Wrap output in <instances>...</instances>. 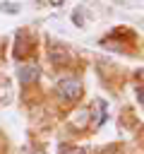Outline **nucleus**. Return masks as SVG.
<instances>
[{
    "label": "nucleus",
    "mask_w": 144,
    "mask_h": 154,
    "mask_svg": "<svg viewBox=\"0 0 144 154\" xmlns=\"http://www.w3.org/2000/svg\"><path fill=\"white\" fill-rule=\"evenodd\" d=\"M5 12H17V5H2Z\"/></svg>",
    "instance_id": "obj_6"
},
{
    "label": "nucleus",
    "mask_w": 144,
    "mask_h": 154,
    "mask_svg": "<svg viewBox=\"0 0 144 154\" xmlns=\"http://www.w3.org/2000/svg\"><path fill=\"white\" fill-rule=\"evenodd\" d=\"M38 75H41V67H38V65H22V67L17 70L19 84H31Z\"/></svg>",
    "instance_id": "obj_2"
},
{
    "label": "nucleus",
    "mask_w": 144,
    "mask_h": 154,
    "mask_svg": "<svg viewBox=\"0 0 144 154\" xmlns=\"http://www.w3.org/2000/svg\"><path fill=\"white\" fill-rule=\"evenodd\" d=\"M50 58H53L55 63H70V53H65L62 48H60V51H55L53 46H50Z\"/></svg>",
    "instance_id": "obj_4"
},
{
    "label": "nucleus",
    "mask_w": 144,
    "mask_h": 154,
    "mask_svg": "<svg viewBox=\"0 0 144 154\" xmlns=\"http://www.w3.org/2000/svg\"><path fill=\"white\" fill-rule=\"evenodd\" d=\"M29 53H31V43H29V38H26L24 34H22V36L17 34V43H14V58H17V60H24Z\"/></svg>",
    "instance_id": "obj_3"
},
{
    "label": "nucleus",
    "mask_w": 144,
    "mask_h": 154,
    "mask_svg": "<svg viewBox=\"0 0 144 154\" xmlns=\"http://www.w3.org/2000/svg\"><path fill=\"white\" fill-rule=\"evenodd\" d=\"M82 17H84V14H82V10H74V12H72V22H74L77 26H82V24H84V19H82Z\"/></svg>",
    "instance_id": "obj_5"
},
{
    "label": "nucleus",
    "mask_w": 144,
    "mask_h": 154,
    "mask_svg": "<svg viewBox=\"0 0 144 154\" xmlns=\"http://www.w3.org/2000/svg\"><path fill=\"white\" fill-rule=\"evenodd\" d=\"M67 154H84V149H70Z\"/></svg>",
    "instance_id": "obj_7"
},
{
    "label": "nucleus",
    "mask_w": 144,
    "mask_h": 154,
    "mask_svg": "<svg viewBox=\"0 0 144 154\" xmlns=\"http://www.w3.org/2000/svg\"><path fill=\"white\" fill-rule=\"evenodd\" d=\"M50 2H53V5H62V0H50Z\"/></svg>",
    "instance_id": "obj_8"
},
{
    "label": "nucleus",
    "mask_w": 144,
    "mask_h": 154,
    "mask_svg": "<svg viewBox=\"0 0 144 154\" xmlns=\"http://www.w3.org/2000/svg\"><path fill=\"white\" fill-rule=\"evenodd\" d=\"M58 91L65 101H77L82 96V82L74 79V77H65V79L58 82Z\"/></svg>",
    "instance_id": "obj_1"
}]
</instances>
